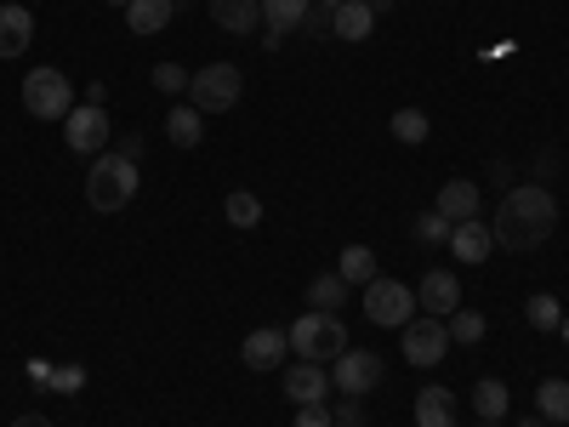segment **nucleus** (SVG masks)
<instances>
[{
	"label": "nucleus",
	"instance_id": "f257e3e1",
	"mask_svg": "<svg viewBox=\"0 0 569 427\" xmlns=\"http://www.w3.org/2000/svg\"><path fill=\"white\" fill-rule=\"evenodd\" d=\"M490 228H496V246H507V251H541L552 234H558V200L547 195L541 182L507 188Z\"/></svg>",
	"mask_w": 569,
	"mask_h": 427
},
{
	"label": "nucleus",
	"instance_id": "f03ea898",
	"mask_svg": "<svg viewBox=\"0 0 569 427\" xmlns=\"http://www.w3.org/2000/svg\"><path fill=\"white\" fill-rule=\"evenodd\" d=\"M137 182H142V171H137V160H126V155H98L91 160V171H86V200H91V211H126L131 200H137Z\"/></svg>",
	"mask_w": 569,
	"mask_h": 427
},
{
	"label": "nucleus",
	"instance_id": "7ed1b4c3",
	"mask_svg": "<svg viewBox=\"0 0 569 427\" xmlns=\"http://www.w3.org/2000/svg\"><path fill=\"white\" fill-rule=\"evenodd\" d=\"M284 337H291V354H297V359L325 365V359H337V354L348 348V325H342L337 314H325V308H308L291 330H284Z\"/></svg>",
	"mask_w": 569,
	"mask_h": 427
},
{
	"label": "nucleus",
	"instance_id": "20e7f679",
	"mask_svg": "<svg viewBox=\"0 0 569 427\" xmlns=\"http://www.w3.org/2000/svg\"><path fill=\"white\" fill-rule=\"evenodd\" d=\"M365 319L382 325V330H405V325L416 319V285L376 274V279L365 285Z\"/></svg>",
	"mask_w": 569,
	"mask_h": 427
},
{
	"label": "nucleus",
	"instance_id": "39448f33",
	"mask_svg": "<svg viewBox=\"0 0 569 427\" xmlns=\"http://www.w3.org/2000/svg\"><path fill=\"white\" fill-rule=\"evenodd\" d=\"M240 91H246V75L233 63H206V69H194V80H188V103H194L200 115H228L233 103H240Z\"/></svg>",
	"mask_w": 569,
	"mask_h": 427
},
{
	"label": "nucleus",
	"instance_id": "423d86ee",
	"mask_svg": "<svg viewBox=\"0 0 569 427\" xmlns=\"http://www.w3.org/2000/svg\"><path fill=\"white\" fill-rule=\"evenodd\" d=\"M23 109L34 115V120H69V109H74V80L63 75V69H34L29 80H23Z\"/></svg>",
	"mask_w": 569,
	"mask_h": 427
},
{
	"label": "nucleus",
	"instance_id": "0eeeda50",
	"mask_svg": "<svg viewBox=\"0 0 569 427\" xmlns=\"http://www.w3.org/2000/svg\"><path fill=\"white\" fill-rule=\"evenodd\" d=\"M330 388H337L342 399H365L382 388V359L365 354V348H342L337 359H330Z\"/></svg>",
	"mask_w": 569,
	"mask_h": 427
},
{
	"label": "nucleus",
	"instance_id": "6e6552de",
	"mask_svg": "<svg viewBox=\"0 0 569 427\" xmlns=\"http://www.w3.org/2000/svg\"><path fill=\"white\" fill-rule=\"evenodd\" d=\"M405 365H416V370H433L445 354H450V330H445V319H433V314H421V319H410L405 325Z\"/></svg>",
	"mask_w": 569,
	"mask_h": 427
},
{
	"label": "nucleus",
	"instance_id": "1a4fd4ad",
	"mask_svg": "<svg viewBox=\"0 0 569 427\" xmlns=\"http://www.w3.org/2000/svg\"><path fill=\"white\" fill-rule=\"evenodd\" d=\"M109 115L98 109V103H74L69 109V120H63V142H69V149L74 155H103L109 149Z\"/></svg>",
	"mask_w": 569,
	"mask_h": 427
},
{
	"label": "nucleus",
	"instance_id": "9d476101",
	"mask_svg": "<svg viewBox=\"0 0 569 427\" xmlns=\"http://www.w3.org/2000/svg\"><path fill=\"white\" fill-rule=\"evenodd\" d=\"M416 308L421 314H433V319H450L461 308V279L450 268H427L421 285H416Z\"/></svg>",
	"mask_w": 569,
	"mask_h": 427
},
{
	"label": "nucleus",
	"instance_id": "9b49d317",
	"mask_svg": "<svg viewBox=\"0 0 569 427\" xmlns=\"http://www.w3.org/2000/svg\"><path fill=\"white\" fill-rule=\"evenodd\" d=\"M284 399H297V405H325V399H330V370L313 365V359H297L291 370H284Z\"/></svg>",
	"mask_w": 569,
	"mask_h": 427
},
{
	"label": "nucleus",
	"instance_id": "f8f14e48",
	"mask_svg": "<svg viewBox=\"0 0 569 427\" xmlns=\"http://www.w3.org/2000/svg\"><path fill=\"white\" fill-rule=\"evenodd\" d=\"M450 251H456V262H490V251H496V228L490 222H479V217H467V222H456L450 228Z\"/></svg>",
	"mask_w": 569,
	"mask_h": 427
},
{
	"label": "nucleus",
	"instance_id": "ddd939ff",
	"mask_svg": "<svg viewBox=\"0 0 569 427\" xmlns=\"http://www.w3.org/2000/svg\"><path fill=\"white\" fill-rule=\"evenodd\" d=\"M284 348H291V337H284V330H273V325H262V330H251V337L240 342V359H246L251 370H279V365H284Z\"/></svg>",
	"mask_w": 569,
	"mask_h": 427
},
{
	"label": "nucleus",
	"instance_id": "4468645a",
	"mask_svg": "<svg viewBox=\"0 0 569 427\" xmlns=\"http://www.w3.org/2000/svg\"><path fill=\"white\" fill-rule=\"evenodd\" d=\"M29 40H34L29 7H23V0H7V7H0V58H23Z\"/></svg>",
	"mask_w": 569,
	"mask_h": 427
},
{
	"label": "nucleus",
	"instance_id": "2eb2a0df",
	"mask_svg": "<svg viewBox=\"0 0 569 427\" xmlns=\"http://www.w3.org/2000/svg\"><path fill=\"white\" fill-rule=\"evenodd\" d=\"M308 12H313V0H262V23H268V52L279 46V34H291V29H302L308 23Z\"/></svg>",
	"mask_w": 569,
	"mask_h": 427
},
{
	"label": "nucleus",
	"instance_id": "dca6fc26",
	"mask_svg": "<svg viewBox=\"0 0 569 427\" xmlns=\"http://www.w3.org/2000/svg\"><path fill=\"white\" fill-rule=\"evenodd\" d=\"M370 29H376V12H370V0H342V7L330 12V34H337V40H348V46L370 40Z\"/></svg>",
	"mask_w": 569,
	"mask_h": 427
},
{
	"label": "nucleus",
	"instance_id": "f3484780",
	"mask_svg": "<svg viewBox=\"0 0 569 427\" xmlns=\"http://www.w3.org/2000/svg\"><path fill=\"white\" fill-rule=\"evenodd\" d=\"M211 23L222 34H251L262 23V0H211Z\"/></svg>",
	"mask_w": 569,
	"mask_h": 427
},
{
	"label": "nucleus",
	"instance_id": "a211bd4d",
	"mask_svg": "<svg viewBox=\"0 0 569 427\" xmlns=\"http://www.w3.org/2000/svg\"><path fill=\"white\" fill-rule=\"evenodd\" d=\"M439 217H450V222H467V217H479V182H467V177H450L445 188H439V206H433Z\"/></svg>",
	"mask_w": 569,
	"mask_h": 427
},
{
	"label": "nucleus",
	"instance_id": "6ab92c4d",
	"mask_svg": "<svg viewBox=\"0 0 569 427\" xmlns=\"http://www.w3.org/2000/svg\"><path fill=\"white\" fill-rule=\"evenodd\" d=\"M166 137L177 142V149H200V142H206V115L194 103H177L166 115Z\"/></svg>",
	"mask_w": 569,
	"mask_h": 427
},
{
	"label": "nucleus",
	"instance_id": "aec40b11",
	"mask_svg": "<svg viewBox=\"0 0 569 427\" xmlns=\"http://www.w3.org/2000/svg\"><path fill=\"white\" fill-rule=\"evenodd\" d=\"M416 427H456V394L450 388H421L416 394Z\"/></svg>",
	"mask_w": 569,
	"mask_h": 427
},
{
	"label": "nucleus",
	"instance_id": "412c9836",
	"mask_svg": "<svg viewBox=\"0 0 569 427\" xmlns=\"http://www.w3.org/2000/svg\"><path fill=\"white\" fill-rule=\"evenodd\" d=\"M171 23V0H131L126 7V29L131 34H160Z\"/></svg>",
	"mask_w": 569,
	"mask_h": 427
},
{
	"label": "nucleus",
	"instance_id": "4be33fe9",
	"mask_svg": "<svg viewBox=\"0 0 569 427\" xmlns=\"http://www.w3.org/2000/svg\"><path fill=\"white\" fill-rule=\"evenodd\" d=\"M472 410H479V421H501L507 416V405H512V394H507V383H496V376H485V383H472Z\"/></svg>",
	"mask_w": 569,
	"mask_h": 427
},
{
	"label": "nucleus",
	"instance_id": "5701e85b",
	"mask_svg": "<svg viewBox=\"0 0 569 427\" xmlns=\"http://www.w3.org/2000/svg\"><path fill=\"white\" fill-rule=\"evenodd\" d=\"M536 416L552 427V421H569V383L563 376H547V383L536 388Z\"/></svg>",
	"mask_w": 569,
	"mask_h": 427
},
{
	"label": "nucleus",
	"instance_id": "b1692460",
	"mask_svg": "<svg viewBox=\"0 0 569 427\" xmlns=\"http://www.w3.org/2000/svg\"><path fill=\"white\" fill-rule=\"evenodd\" d=\"M348 291H353V285H348L342 274H319V279L308 285V308H325V314H337V308L348 302Z\"/></svg>",
	"mask_w": 569,
	"mask_h": 427
},
{
	"label": "nucleus",
	"instance_id": "393cba45",
	"mask_svg": "<svg viewBox=\"0 0 569 427\" xmlns=\"http://www.w3.org/2000/svg\"><path fill=\"white\" fill-rule=\"evenodd\" d=\"M445 330H450V342H461V348H472V342H485V314L479 308H456L450 319H445Z\"/></svg>",
	"mask_w": 569,
	"mask_h": 427
},
{
	"label": "nucleus",
	"instance_id": "a878e982",
	"mask_svg": "<svg viewBox=\"0 0 569 427\" xmlns=\"http://www.w3.org/2000/svg\"><path fill=\"white\" fill-rule=\"evenodd\" d=\"M222 217H228L233 228H257V222H262V200L251 195V188H233V195L222 200Z\"/></svg>",
	"mask_w": 569,
	"mask_h": 427
},
{
	"label": "nucleus",
	"instance_id": "bb28decb",
	"mask_svg": "<svg viewBox=\"0 0 569 427\" xmlns=\"http://www.w3.org/2000/svg\"><path fill=\"white\" fill-rule=\"evenodd\" d=\"M337 274H342L348 285H370V279H376V251H370V246H348L342 262H337Z\"/></svg>",
	"mask_w": 569,
	"mask_h": 427
},
{
	"label": "nucleus",
	"instance_id": "cd10ccee",
	"mask_svg": "<svg viewBox=\"0 0 569 427\" xmlns=\"http://www.w3.org/2000/svg\"><path fill=\"white\" fill-rule=\"evenodd\" d=\"M525 319H530L536 330H558V325H563V308H558V297H547V291H536V297L525 302Z\"/></svg>",
	"mask_w": 569,
	"mask_h": 427
},
{
	"label": "nucleus",
	"instance_id": "c85d7f7f",
	"mask_svg": "<svg viewBox=\"0 0 569 427\" xmlns=\"http://www.w3.org/2000/svg\"><path fill=\"white\" fill-rule=\"evenodd\" d=\"M450 228H456V222H450V217H439V211H427V217H416V222H410V234H416L421 246H450Z\"/></svg>",
	"mask_w": 569,
	"mask_h": 427
},
{
	"label": "nucleus",
	"instance_id": "c756f323",
	"mask_svg": "<svg viewBox=\"0 0 569 427\" xmlns=\"http://www.w3.org/2000/svg\"><path fill=\"white\" fill-rule=\"evenodd\" d=\"M388 126H393V137H399V142H427V131H433L421 109H399Z\"/></svg>",
	"mask_w": 569,
	"mask_h": 427
},
{
	"label": "nucleus",
	"instance_id": "7c9ffc66",
	"mask_svg": "<svg viewBox=\"0 0 569 427\" xmlns=\"http://www.w3.org/2000/svg\"><path fill=\"white\" fill-rule=\"evenodd\" d=\"M154 91H166V98H182V91H188V80H194V75H188L182 63H154Z\"/></svg>",
	"mask_w": 569,
	"mask_h": 427
},
{
	"label": "nucleus",
	"instance_id": "2f4dec72",
	"mask_svg": "<svg viewBox=\"0 0 569 427\" xmlns=\"http://www.w3.org/2000/svg\"><path fill=\"white\" fill-rule=\"evenodd\" d=\"M52 388L58 394H80L86 388V365H52Z\"/></svg>",
	"mask_w": 569,
	"mask_h": 427
},
{
	"label": "nucleus",
	"instance_id": "473e14b6",
	"mask_svg": "<svg viewBox=\"0 0 569 427\" xmlns=\"http://www.w3.org/2000/svg\"><path fill=\"white\" fill-rule=\"evenodd\" d=\"M330 421H337V427H365V405H359V399H342Z\"/></svg>",
	"mask_w": 569,
	"mask_h": 427
},
{
	"label": "nucleus",
	"instance_id": "72a5a7b5",
	"mask_svg": "<svg viewBox=\"0 0 569 427\" xmlns=\"http://www.w3.org/2000/svg\"><path fill=\"white\" fill-rule=\"evenodd\" d=\"M297 427H337L325 405H297Z\"/></svg>",
	"mask_w": 569,
	"mask_h": 427
},
{
	"label": "nucleus",
	"instance_id": "f704fd0d",
	"mask_svg": "<svg viewBox=\"0 0 569 427\" xmlns=\"http://www.w3.org/2000/svg\"><path fill=\"white\" fill-rule=\"evenodd\" d=\"M12 427H52V421H46L40 410H23V416H12Z\"/></svg>",
	"mask_w": 569,
	"mask_h": 427
},
{
	"label": "nucleus",
	"instance_id": "c9c22d12",
	"mask_svg": "<svg viewBox=\"0 0 569 427\" xmlns=\"http://www.w3.org/2000/svg\"><path fill=\"white\" fill-rule=\"evenodd\" d=\"M558 337H563V342H569V314H563V325H558Z\"/></svg>",
	"mask_w": 569,
	"mask_h": 427
},
{
	"label": "nucleus",
	"instance_id": "e433bc0d",
	"mask_svg": "<svg viewBox=\"0 0 569 427\" xmlns=\"http://www.w3.org/2000/svg\"><path fill=\"white\" fill-rule=\"evenodd\" d=\"M518 427H547V421H541V416H530V421H518Z\"/></svg>",
	"mask_w": 569,
	"mask_h": 427
},
{
	"label": "nucleus",
	"instance_id": "4c0bfd02",
	"mask_svg": "<svg viewBox=\"0 0 569 427\" xmlns=\"http://www.w3.org/2000/svg\"><path fill=\"white\" fill-rule=\"evenodd\" d=\"M337 7H342V0H325V18H330V12H337Z\"/></svg>",
	"mask_w": 569,
	"mask_h": 427
},
{
	"label": "nucleus",
	"instance_id": "58836bf2",
	"mask_svg": "<svg viewBox=\"0 0 569 427\" xmlns=\"http://www.w3.org/2000/svg\"><path fill=\"white\" fill-rule=\"evenodd\" d=\"M109 7H131V0H109Z\"/></svg>",
	"mask_w": 569,
	"mask_h": 427
},
{
	"label": "nucleus",
	"instance_id": "ea45409f",
	"mask_svg": "<svg viewBox=\"0 0 569 427\" xmlns=\"http://www.w3.org/2000/svg\"><path fill=\"white\" fill-rule=\"evenodd\" d=\"M479 427H496V421H479Z\"/></svg>",
	"mask_w": 569,
	"mask_h": 427
},
{
	"label": "nucleus",
	"instance_id": "a19ab883",
	"mask_svg": "<svg viewBox=\"0 0 569 427\" xmlns=\"http://www.w3.org/2000/svg\"><path fill=\"white\" fill-rule=\"evenodd\" d=\"M0 7H7V0H0Z\"/></svg>",
	"mask_w": 569,
	"mask_h": 427
}]
</instances>
